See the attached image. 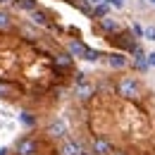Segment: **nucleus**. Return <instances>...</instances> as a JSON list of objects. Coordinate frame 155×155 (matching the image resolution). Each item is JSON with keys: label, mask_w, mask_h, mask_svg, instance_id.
I'll return each mask as SVG.
<instances>
[{"label": "nucleus", "mask_w": 155, "mask_h": 155, "mask_svg": "<svg viewBox=\"0 0 155 155\" xmlns=\"http://www.w3.org/2000/svg\"><path fill=\"white\" fill-rule=\"evenodd\" d=\"M45 134L50 136V138L62 141V138H67V124H64L62 119H53V122L45 127Z\"/></svg>", "instance_id": "39448f33"}, {"label": "nucleus", "mask_w": 155, "mask_h": 155, "mask_svg": "<svg viewBox=\"0 0 155 155\" xmlns=\"http://www.w3.org/2000/svg\"><path fill=\"white\" fill-rule=\"evenodd\" d=\"M10 153V150H7V148H0V155H7Z\"/></svg>", "instance_id": "5701e85b"}, {"label": "nucleus", "mask_w": 155, "mask_h": 155, "mask_svg": "<svg viewBox=\"0 0 155 155\" xmlns=\"http://www.w3.org/2000/svg\"><path fill=\"white\" fill-rule=\"evenodd\" d=\"M146 62H148L150 67H155V53H148V55H146Z\"/></svg>", "instance_id": "aec40b11"}, {"label": "nucleus", "mask_w": 155, "mask_h": 155, "mask_svg": "<svg viewBox=\"0 0 155 155\" xmlns=\"http://www.w3.org/2000/svg\"><path fill=\"white\" fill-rule=\"evenodd\" d=\"M15 2L19 5L24 12H34V10L38 7V2H36V0H15Z\"/></svg>", "instance_id": "ddd939ff"}, {"label": "nucleus", "mask_w": 155, "mask_h": 155, "mask_svg": "<svg viewBox=\"0 0 155 155\" xmlns=\"http://www.w3.org/2000/svg\"><path fill=\"white\" fill-rule=\"evenodd\" d=\"M67 53H69L72 58L86 60V62H96V60H98V50H93V48H88L86 43H81V41H77V38L67 43Z\"/></svg>", "instance_id": "f03ea898"}, {"label": "nucleus", "mask_w": 155, "mask_h": 155, "mask_svg": "<svg viewBox=\"0 0 155 155\" xmlns=\"http://www.w3.org/2000/svg\"><path fill=\"white\" fill-rule=\"evenodd\" d=\"M143 38H146V41H153V43H155V24L143 26Z\"/></svg>", "instance_id": "4468645a"}, {"label": "nucleus", "mask_w": 155, "mask_h": 155, "mask_svg": "<svg viewBox=\"0 0 155 155\" xmlns=\"http://www.w3.org/2000/svg\"><path fill=\"white\" fill-rule=\"evenodd\" d=\"M150 2H153V5H155V0H150Z\"/></svg>", "instance_id": "b1692460"}, {"label": "nucleus", "mask_w": 155, "mask_h": 155, "mask_svg": "<svg viewBox=\"0 0 155 155\" xmlns=\"http://www.w3.org/2000/svg\"><path fill=\"white\" fill-rule=\"evenodd\" d=\"M98 26H100V31H103V34H107V36H112V34H117V31H119V24H117L112 17H103Z\"/></svg>", "instance_id": "1a4fd4ad"}, {"label": "nucleus", "mask_w": 155, "mask_h": 155, "mask_svg": "<svg viewBox=\"0 0 155 155\" xmlns=\"http://www.w3.org/2000/svg\"><path fill=\"white\" fill-rule=\"evenodd\" d=\"M105 2H107L110 7H115V10H122V7H124V0H105Z\"/></svg>", "instance_id": "a211bd4d"}, {"label": "nucleus", "mask_w": 155, "mask_h": 155, "mask_svg": "<svg viewBox=\"0 0 155 155\" xmlns=\"http://www.w3.org/2000/svg\"><path fill=\"white\" fill-rule=\"evenodd\" d=\"M12 84H5V81H0V98H10L12 96Z\"/></svg>", "instance_id": "2eb2a0df"}, {"label": "nucleus", "mask_w": 155, "mask_h": 155, "mask_svg": "<svg viewBox=\"0 0 155 155\" xmlns=\"http://www.w3.org/2000/svg\"><path fill=\"white\" fill-rule=\"evenodd\" d=\"M107 64L112 67V69H124L127 64H129V55L127 53H122V50H117V53H107Z\"/></svg>", "instance_id": "0eeeda50"}, {"label": "nucleus", "mask_w": 155, "mask_h": 155, "mask_svg": "<svg viewBox=\"0 0 155 155\" xmlns=\"http://www.w3.org/2000/svg\"><path fill=\"white\" fill-rule=\"evenodd\" d=\"M60 155H81V148H79L77 141L62 138V143H60Z\"/></svg>", "instance_id": "6e6552de"}, {"label": "nucleus", "mask_w": 155, "mask_h": 155, "mask_svg": "<svg viewBox=\"0 0 155 155\" xmlns=\"http://www.w3.org/2000/svg\"><path fill=\"white\" fill-rule=\"evenodd\" d=\"M100 2H105V0H88V5H91V7H96V5H100Z\"/></svg>", "instance_id": "412c9836"}, {"label": "nucleus", "mask_w": 155, "mask_h": 155, "mask_svg": "<svg viewBox=\"0 0 155 155\" xmlns=\"http://www.w3.org/2000/svg\"><path fill=\"white\" fill-rule=\"evenodd\" d=\"M131 31H134L136 38H143V26H141V24H136V21H134V24H131Z\"/></svg>", "instance_id": "f3484780"}, {"label": "nucleus", "mask_w": 155, "mask_h": 155, "mask_svg": "<svg viewBox=\"0 0 155 155\" xmlns=\"http://www.w3.org/2000/svg\"><path fill=\"white\" fill-rule=\"evenodd\" d=\"M112 155H127L124 150H112Z\"/></svg>", "instance_id": "4be33fe9"}, {"label": "nucleus", "mask_w": 155, "mask_h": 155, "mask_svg": "<svg viewBox=\"0 0 155 155\" xmlns=\"http://www.w3.org/2000/svg\"><path fill=\"white\" fill-rule=\"evenodd\" d=\"M12 26H15V17H12L7 10H0V34L10 31Z\"/></svg>", "instance_id": "9b49d317"}, {"label": "nucleus", "mask_w": 155, "mask_h": 155, "mask_svg": "<svg viewBox=\"0 0 155 155\" xmlns=\"http://www.w3.org/2000/svg\"><path fill=\"white\" fill-rule=\"evenodd\" d=\"M21 122H24L26 127H34V117H29V115H21Z\"/></svg>", "instance_id": "6ab92c4d"}, {"label": "nucleus", "mask_w": 155, "mask_h": 155, "mask_svg": "<svg viewBox=\"0 0 155 155\" xmlns=\"http://www.w3.org/2000/svg\"><path fill=\"white\" fill-rule=\"evenodd\" d=\"M74 96H77L81 103H88L91 98L96 96V86H93L91 81H86V79H84V81H79V84H77V91H74Z\"/></svg>", "instance_id": "20e7f679"}, {"label": "nucleus", "mask_w": 155, "mask_h": 155, "mask_svg": "<svg viewBox=\"0 0 155 155\" xmlns=\"http://www.w3.org/2000/svg\"><path fill=\"white\" fill-rule=\"evenodd\" d=\"M148 67H150V64L146 62V58H136V69H138V72H148Z\"/></svg>", "instance_id": "dca6fc26"}, {"label": "nucleus", "mask_w": 155, "mask_h": 155, "mask_svg": "<svg viewBox=\"0 0 155 155\" xmlns=\"http://www.w3.org/2000/svg\"><path fill=\"white\" fill-rule=\"evenodd\" d=\"M29 15H31V21H34L36 26H50V19H48V12H45V10L36 7V10L29 12Z\"/></svg>", "instance_id": "9d476101"}, {"label": "nucleus", "mask_w": 155, "mask_h": 155, "mask_svg": "<svg viewBox=\"0 0 155 155\" xmlns=\"http://www.w3.org/2000/svg\"><path fill=\"white\" fill-rule=\"evenodd\" d=\"M15 153L17 155H38V141H36L34 136H24V138L17 141Z\"/></svg>", "instance_id": "7ed1b4c3"}, {"label": "nucleus", "mask_w": 155, "mask_h": 155, "mask_svg": "<svg viewBox=\"0 0 155 155\" xmlns=\"http://www.w3.org/2000/svg\"><path fill=\"white\" fill-rule=\"evenodd\" d=\"M117 96L127 98V100H138L141 98V84L136 77H119L117 81Z\"/></svg>", "instance_id": "f257e3e1"}, {"label": "nucleus", "mask_w": 155, "mask_h": 155, "mask_svg": "<svg viewBox=\"0 0 155 155\" xmlns=\"http://www.w3.org/2000/svg\"><path fill=\"white\" fill-rule=\"evenodd\" d=\"M107 12H110V5H107V2H100V5L93 7V12H91V15L98 17V19H103V17H107Z\"/></svg>", "instance_id": "f8f14e48"}, {"label": "nucleus", "mask_w": 155, "mask_h": 155, "mask_svg": "<svg viewBox=\"0 0 155 155\" xmlns=\"http://www.w3.org/2000/svg\"><path fill=\"white\" fill-rule=\"evenodd\" d=\"M91 150H93V155H112L115 146H112L107 138L98 136V138H93V146H91Z\"/></svg>", "instance_id": "423d86ee"}]
</instances>
